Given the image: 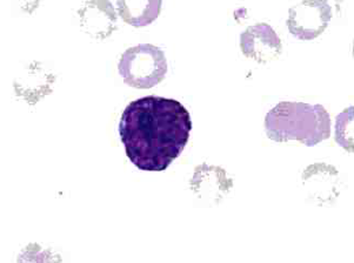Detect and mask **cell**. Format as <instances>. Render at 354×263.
<instances>
[{
  "label": "cell",
  "instance_id": "5b68a950",
  "mask_svg": "<svg viewBox=\"0 0 354 263\" xmlns=\"http://www.w3.org/2000/svg\"><path fill=\"white\" fill-rule=\"evenodd\" d=\"M281 41L268 24L260 23L246 28L241 36V52L257 63L268 64L281 55Z\"/></svg>",
  "mask_w": 354,
  "mask_h": 263
},
{
  "label": "cell",
  "instance_id": "8992f818",
  "mask_svg": "<svg viewBox=\"0 0 354 263\" xmlns=\"http://www.w3.org/2000/svg\"><path fill=\"white\" fill-rule=\"evenodd\" d=\"M84 11H80L82 25L91 36L106 38L115 30L117 16L109 1H90Z\"/></svg>",
  "mask_w": 354,
  "mask_h": 263
},
{
  "label": "cell",
  "instance_id": "3957f363",
  "mask_svg": "<svg viewBox=\"0 0 354 263\" xmlns=\"http://www.w3.org/2000/svg\"><path fill=\"white\" fill-rule=\"evenodd\" d=\"M118 71L129 86L152 88L162 83L167 73L165 53L151 43H140L124 52Z\"/></svg>",
  "mask_w": 354,
  "mask_h": 263
},
{
  "label": "cell",
  "instance_id": "6da1fadb",
  "mask_svg": "<svg viewBox=\"0 0 354 263\" xmlns=\"http://www.w3.org/2000/svg\"><path fill=\"white\" fill-rule=\"evenodd\" d=\"M191 130V115L180 102L153 95L131 102L119 125L127 157L147 172L169 168L187 145Z\"/></svg>",
  "mask_w": 354,
  "mask_h": 263
},
{
  "label": "cell",
  "instance_id": "7a4b0ae2",
  "mask_svg": "<svg viewBox=\"0 0 354 263\" xmlns=\"http://www.w3.org/2000/svg\"><path fill=\"white\" fill-rule=\"evenodd\" d=\"M265 128L273 142H299L313 147L330 138V114L322 105L279 102L266 115Z\"/></svg>",
  "mask_w": 354,
  "mask_h": 263
},
{
  "label": "cell",
  "instance_id": "ba28073f",
  "mask_svg": "<svg viewBox=\"0 0 354 263\" xmlns=\"http://www.w3.org/2000/svg\"><path fill=\"white\" fill-rule=\"evenodd\" d=\"M353 106L339 114L335 124V142L342 148L353 152Z\"/></svg>",
  "mask_w": 354,
  "mask_h": 263
},
{
  "label": "cell",
  "instance_id": "52a82bcc",
  "mask_svg": "<svg viewBox=\"0 0 354 263\" xmlns=\"http://www.w3.org/2000/svg\"><path fill=\"white\" fill-rule=\"evenodd\" d=\"M162 1H117L119 14L122 19L134 28H142L153 23L160 14Z\"/></svg>",
  "mask_w": 354,
  "mask_h": 263
},
{
  "label": "cell",
  "instance_id": "277c9868",
  "mask_svg": "<svg viewBox=\"0 0 354 263\" xmlns=\"http://www.w3.org/2000/svg\"><path fill=\"white\" fill-rule=\"evenodd\" d=\"M332 8L326 1H303L288 12V28L300 40L318 38L330 24Z\"/></svg>",
  "mask_w": 354,
  "mask_h": 263
}]
</instances>
